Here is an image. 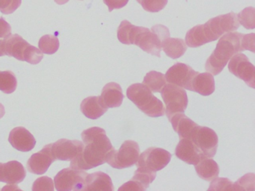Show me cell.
Wrapping results in <instances>:
<instances>
[{
	"mask_svg": "<svg viewBox=\"0 0 255 191\" xmlns=\"http://www.w3.org/2000/svg\"><path fill=\"white\" fill-rule=\"evenodd\" d=\"M11 34V25L3 18L0 17V38H5Z\"/></svg>",
	"mask_w": 255,
	"mask_h": 191,
	"instance_id": "8d00e7d4",
	"label": "cell"
},
{
	"mask_svg": "<svg viewBox=\"0 0 255 191\" xmlns=\"http://www.w3.org/2000/svg\"><path fill=\"white\" fill-rule=\"evenodd\" d=\"M101 101L107 107H118L122 105L124 94L122 88L116 82H110L104 87L101 93Z\"/></svg>",
	"mask_w": 255,
	"mask_h": 191,
	"instance_id": "7402d4cb",
	"label": "cell"
},
{
	"mask_svg": "<svg viewBox=\"0 0 255 191\" xmlns=\"http://www.w3.org/2000/svg\"><path fill=\"white\" fill-rule=\"evenodd\" d=\"M80 109L86 117L97 119L101 117L108 110L104 105L100 96H89L82 101Z\"/></svg>",
	"mask_w": 255,
	"mask_h": 191,
	"instance_id": "603a6c76",
	"label": "cell"
},
{
	"mask_svg": "<svg viewBox=\"0 0 255 191\" xmlns=\"http://www.w3.org/2000/svg\"><path fill=\"white\" fill-rule=\"evenodd\" d=\"M5 55L3 49V40H0V57Z\"/></svg>",
	"mask_w": 255,
	"mask_h": 191,
	"instance_id": "f35d334b",
	"label": "cell"
},
{
	"mask_svg": "<svg viewBox=\"0 0 255 191\" xmlns=\"http://www.w3.org/2000/svg\"><path fill=\"white\" fill-rule=\"evenodd\" d=\"M22 0H0V11L4 14L14 13L21 4Z\"/></svg>",
	"mask_w": 255,
	"mask_h": 191,
	"instance_id": "e575fe53",
	"label": "cell"
},
{
	"mask_svg": "<svg viewBox=\"0 0 255 191\" xmlns=\"http://www.w3.org/2000/svg\"><path fill=\"white\" fill-rule=\"evenodd\" d=\"M38 46L43 53L52 55L57 52L59 49V40L56 36L47 34L40 39Z\"/></svg>",
	"mask_w": 255,
	"mask_h": 191,
	"instance_id": "f1b7e54d",
	"label": "cell"
},
{
	"mask_svg": "<svg viewBox=\"0 0 255 191\" xmlns=\"http://www.w3.org/2000/svg\"><path fill=\"white\" fill-rule=\"evenodd\" d=\"M84 143L80 140L61 139L52 145V153L55 159L71 161L83 152Z\"/></svg>",
	"mask_w": 255,
	"mask_h": 191,
	"instance_id": "5bb4252c",
	"label": "cell"
},
{
	"mask_svg": "<svg viewBox=\"0 0 255 191\" xmlns=\"http://www.w3.org/2000/svg\"><path fill=\"white\" fill-rule=\"evenodd\" d=\"M68 1H69V0H55V1L59 4H65V3L68 2Z\"/></svg>",
	"mask_w": 255,
	"mask_h": 191,
	"instance_id": "60d3db41",
	"label": "cell"
},
{
	"mask_svg": "<svg viewBox=\"0 0 255 191\" xmlns=\"http://www.w3.org/2000/svg\"><path fill=\"white\" fill-rule=\"evenodd\" d=\"M53 143L46 145L40 152L33 154L27 162V170L31 173L42 175L48 170L50 166L56 161L52 153Z\"/></svg>",
	"mask_w": 255,
	"mask_h": 191,
	"instance_id": "9a60e30c",
	"label": "cell"
},
{
	"mask_svg": "<svg viewBox=\"0 0 255 191\" xmlns=\"http://www.w3.org/2000/svg\"><path fill=\"white\" fill-rule=\"evenodd\" d=\"M195 169L198 176L207 182H211L217 178L220 171L217 163L211 158H203L195 164Z\"/></svg>",
	"mask_w": 255,
	"mask_h": 191,
	"instance_id": "d4e9b609",
	"label": "cell"
},
{
	"mask_svg": "<svg viewBox=\"0 0 255 191\" xmlns=\"http://www.w3.org/2000/svg\"><path fill=\"white\" fill-rule=\"evenodd\" d=\"M176 156L186 164L195 165L203 158H207L194 144L192 140L181 138L175 149Z\"/></svg>",
	"mask_w": 255,
	"mask_h": 191,
	"instance_id": "2e32d148",
	"label": "cell"
},
{
	"mask_svg": "<svg viewBox=\"0 0 255 191\" xmlns=\"http://www.w3.org/2000/svg\"><path fill=\"white\" fill-rule=\"evenodd\" d=\"M198 73L190 66L177 63L169 68L165 76L168 83L191 91L192 79Z\"/></svg>",
	"mask_w": 255,
	"mask_h": 191,
	"instance_id": "4fadbf2b",
	"label": "cell"
},
{
	"mask_svg": "<svg viewBox=\"0 0 255 191\" xmlns=\"http://www.w3.org/2000/svg\"><path fill=\"white\" fill-rule=\"evenodd\" d=\"M191 89L204 96L211 95L215 91L214 77L210 73H198L192 79Z\"/></svg>",
	"mask_w": 255,
	"mask_h": 191,
	"instance_id": "cb8c5ba5",
	"label": "cell"
},
{
	"mask_svg": "<svg viewBox=\"0 0 255 191\" xmlns=\"http://www.w3.org/2000/svg\"><path fill=\"white\" fill-rule=\"evenodd\" d=\"M255 176L254 173H248L234 183V191H255Z\"/></svg>",
	"mask_w": 255,
	"mask_h": 191,
	"instance_id": "4dcf8cb0",
	"label": "cell"
},
{
	"mask_svg": "<svg viewBox=\"0 0 255 191\" xmlns=\"http://www.w3.org/2000/svg\"><path fill=\"white\" fill-rule=\"evenodd\" d=\"M129 0H104V2L108 6L109 11L112 12L114 9H120L128 4Z\"/></svg>",
	"mask_w": 255,
	"mask_h": 191,
	"instance_id": "d590c367",
	"label": "cell"
},
{
	"mask_svg": "<svg viewBox=\"0 0 255 191\" xmlns=\"http://www.w3.org/2000/svg\"><path fill=\"white\" fill-rule=\"evenodd\" d=\"M81 136L84 148L80 155L71 160V168L88 170L105 164L109 154L114 149L105 130L92 127L83 131Z\"/></svg>",
	"mask_w": 255,
	"mask_h": 191,
	"instance_id": "6da1fadb",
	"label": "cell"
},
{
	"mask_svg": "<svg viewBox=\"0 0 255 191\" xmlns=\"http://www.w3.org/2000/svg\"><path fill=\"white\" fill-rule=\"evenodd\" d=\"M171 158V153L165 149L149 148L139 155L136 166L147 171L157 172L166 167Z\"/></svg>",
	"mask_w": 255,
	"mask_h": 191,
	"instance_id": "9c48e42d",
	"label": "cell"
},
{
	"mask_svg": "<svg viewBox=\"0 0 255 191\" xmlns=\"http://www.w3.org/2000/svg\"><path fill=\"white\" fill-rule=\"evenodd\" d=\"M255 37L254 33L249 34H240L237 31L225 33L219 39L216 49L206 61V70L213 76H217L236 54L245 50L255 52Z\"/></svg>",
	"mask_w": 255,
	"mask_h": 191,
	"instance_id": "3957f363",
	"label": "cell"
},
{
	"mask_svg": "<svg viewBox=\"0 0 255 191\" xmlns=\"http://www.w3.org/2000/svg\"><path fill=\"white\" fill-rule=\"evenodd\" d=\"M5 107H4V106L2 105L1 103H0V119L1 118L3 117L4 115H5Z\"/></svg>",
	"mask_w": 255,
	"mask_h": 191,
	"instance_id": "ab89813d",
	"label": "cell"
},
{
	"mask_svg": "<svg viewBox=\"0 0 255 191\" xmlns=\"http://www.w3.org/2000/svg\"><path fill=\"white\" fill-rule=\"evenodd\" d=\"M127 96L138 109L150 117H159L165 114L163 103L143 84H133L129 86Z\"/></svg>",
	"mask_w": 255,
	"mask_h": 191,
	"instance_id": "5b68a950",
	"label": "cell"
},
{
	"mask_svg": "<svg viewBox=\"0 0 255 191\" xmlns=\"http://www.w3.org/2000/svg\"><path fill=\"white\" fill-rule=\"evenodd\" d=\"M83 191H113L114 187L108 175L103 172H96L88 175Z\"/></svg>",
	"mask_w": 255,
	"mask_h": 191,
	"instance_id": "44dd1931",
	"label": "cell"
},
{
	"mask_svg": "<svg viewBox=\"0 0 255 191\" xmlns=\"http://www.w3.org/2000/svg\"><path fill=\"white\" fill-rule=\"evenodd\" d=\"M17 81L13 72L0 71V91L4 94H12L17 89Z\"/></svg>",
	"mask_w": 255,
	"mask_h": 191,
	"instance_id": "83f0119b",
	"label": "cell"
},
{
	"mask_svg": "<svg viewBox=\"0 0 255 191\" xmlns=\"http://www.w3.org/2000/svg\"><path fill=\"white\" fill-rule=\"evenodd\" d=\"M142 84L147 86L152 92L160 93L166 85V79L163 73L150 71L144 76Z\"/></svg>",
	"mask_w": 255,
	"mask_h": 191,
	"instance_id": "4316f807",
	"label": "cell"
},
{
	"mask_svg": "<svg viewBox=\"0 0 255 191\" xmlns=\"http://www.w3.org/2000/svg\"><path fill=\"white\" fill-rule=\"evenodd\" d=\"M15 190L20 189L17 188L16 185H12V184H9V185H8V186H5V188H2V191H15Z\"/></svg>",
	"mask_w": 255,
	"mask_h": 191,
	"instance_id": "74e56055",
	"label": "cell"
},
{
	"mask_svg": "<svg viewBox=\"0 0 255 191\" xmlns=\"http://www.w3.org/2000/svg\"><path fill=\"white\" fill-rule=\"evenodd\" d=\"M165 104V114L168 120L176 113H184L188 105V97L183 88L172 84L165 85L161 91Z\"/></svg>",
	"mask_w": 255,
	"mask_h": 191,
	"instance_id": "ba28073f",
	"label": "cell"
},
{
	"mask_svg": "<svg viewBox=\"0 0 255 191\" xmlns=\"http://www.w3.org/2000/svg\"><path fill=\"white\" fill-rule=\"evenodd\" d=\"M162 49L172 59H177L187 50L186 42L181 38L167 37L162 42Z\"/></svg>",
	"mask_w": 255,
	"mask_h": 191,
	"instance_id": "484cf974",
	"label": "cell"
},
{
	"mask_svg": "<svg viewBox=\"0 0 255 191\" xmlns=\"http://www.w3.org/2000/svg\"><path fill=\"white\" fill-rule=\"evenodd\" d=\"M146 11L156 13L165 8L168 0H137Z\"/></svg>",
	"mask_w": 255,
	"mask_h": 191,
	"instance_id": "1f68e13d",
	"label": "cell"
},
{
	"mask_svg": "<svg viewBox=\"0 0 255 191\" xmlns=\"http://www.w3.org/2000/svg\"><path fill=\"white\" fill-rule=\"evenodd\" d=\"M33 191H54V184L53 181L50 177L43 176L39 178L34 182L32 186Z\"/></svg>",
	"mask_w": 255,
	"mask_h": 191,
	"instance_id": "836d02e7",
	"label": "cell"
},
{
	"mask_svg": "<svg viewBox=\"0 0 255 191\" xmlns=\"http://www.w3.org/2000/svg\"><path fill=\"white\" fill-rule=\"evenodd\" d=\"M255 9L253 7H246L237 15L239 22L247 29L255 28Z\"/></svg>",
	"mask_w": 255,
	"mask_h": 191,
	"instance_id": "f546056e",
	"label": "cell"
},
{
	"mask_svg": "<svg viewBox=\"0 0 255 191\" xmlns=\"http://www.w3.org/2000/svg\"><path fill=\"white\" fill-rule=\"evenodd\" d=\"M240 24L237 15L234 12L212 18L204 25H198L191 28L186 35L187 46L199 47L206 43L215 41L225 33L238 29Z\"/></svg>",
	"mask_w": 255,
	"mask_h": 191,
	"instance_id": "277c9868",
	"label": "cell"
},
{
	"mask_svg": "<svg viewBox=\"0 0 255 191\" xmlns=\"http://www.w3.org/2000/svg\"><path fill=\"white\" fill-rule=\"evenodd\" d=\"M208 191H234V182L227 178H216L211 181Z\"/></svg>",
	"mask_w": 255,
	"mask_h": 191,
	"instance_id": "d6a6232c",
	"label": "cell"
},
{
	"mask_svg": "<svg viewBox=\"0 0 255 191\" xmlns=\"http://www.w3.org/2000/svg\"><path fill=\"white\" fill-rule=\"evenodd\" d=\"M3 49L5 55L31 64H38L44 58V53L39 49L29 44L17 34H11L4 39Z\"/></svg>",
	"mask_w": 255,
	"mask_h": 191,
	"instance_id": "8992f818",
	"label": "cell"
},
{
	"mask_svg": "<svg viewBox=\"0 0 255 191\" xmlns=\"http://www.w3.org/2000/svg\"><path fill=\"white\" fill-rule=\"evenodd\" d=\"M228 70L234 76L244 81L251 88L255 87V67L244 54L239 52L230 59Z\"/></svg>",
	"mask_w": 255,
	"mask_h": 191,
	"instance_id": "7c38bea8",
	"label": "cell"
},
{
	"mask_svg": "<svg viewBox=\"0 0 255 191\" xmlns=\"http://www.w3.org/2000/svg\"><path fill=\"white\" fill-rule=\"evenodd\" d=\"M169 122L172 125L175 132L178 134L180 139H191L192 133L198 125L183 113L173 115L169 119Z\"/></svg>",
	"mask_w": 255,
	"mask_h": 191,
	"instance_id": "ffe728a7",
	"label": "cell"
},
{
	"mask_svg": "<svg viewBox=\"0 0 255 191\" xmlns=\"http://www.w3.org/2000/svg\"><path fill=\"white\" fill-rule=\"evenodd\" d=\"M88 175L83 170L64 169L55 176V188L58 191H83Z\"/></svg>",
	"mask_w": 255,
	"mask_h": 191,
	"instance_id": "30bf717a",
	"label": "cell"
},
{
	"mask_svg": "<svg viewBox=\"0 0 255 191\" xmlns=\"http://www.w3.org/2000/svg\"><path fill=\"white\" fill-rule=\"evenodd\" d=\"M140 155L139 146L133 140H126L119 150H113L109 154L107 163L116 169L131 167L136 164Z\"/></svg>",
	"mask_w": 255,
	"mask_h": 191,
	"instance_id": "52a82bcc",
	"label": "cell"
},
{
	"mask_svg": "<svg viewBox=\"0 0 255 191\" xmlns=\"http://www.w3.org/2000/svg\"><path fill=\"white\" fill-rule=\"evenodd\" d=\"M117 36L121 43L136 45L144 52L160 58L162 40L170 37V32L165 25H156L150 30L124 20L118 28Z\"/></svg>",
	"mask_w": 255,
	"mask_h": 191,
	"instance_id": "7a4b0ae2",
	"label": "cell"
},
{
	"mask_svg": "<svg viewBox=\"0 0 255 191\" xmlns=\"http://www.w3.org/2000/svg\"><path fill=\"white\" fill-rule=\"evenodd\" d=\"M156 172L147 171L141 168L137 169L130 181L124 184L119 191H144L156 179Z\"/></svg>",
	"mask_w": 255,
	"mask_h": 191,
	"instance_id": "ac0fdd59",
	"label": "cell"
},
{
	"mask_svg": "<svg viewBox=\"0 0 255 191\" xmlns=\"http://www.w3.org/2000/svg\"><path fill=\"white\" fill-rule=\"evenodd\" d=\"M190 140L207 158H213L216 155L219 138L211 128L198 125L192 133Z\"/></svg>",
	"mask_w": 255,
	"mask_h": 191,
	"instance_id": "8fae6325",
	"label": "cell"
},
{
	"mask_svg": "<svg viewBox=\"0 0 255 191\" xmlns=\"http://www.w3.org/2000/svg\"><path fill=\"white\" fill-rule=\"evenodd\" d=\"M26 173L23 166L17 161L2 164L0 170V182L19 184L24 180Z\"/></svg>",
	"mask_w": 255,
	"mask_h": 191,
	"instance_id": "d6986e66",
	"label": "cell"
},
{
	"mask_svg": "<svg viewBox=\"0 0 255 191\" xmlns=\"http://www.w3.org/2000/svg\"><path fill=\"white\" fill-rule=\"evenodd\" d=\"M8 141L14 149L21 152H29L36 144L34 136L23 127H17L11 130Z\"/></svg>",
	"mask_w": 255,
	"mask_h": 191,
	"instance_id": "e0dca14e",
	"label": "cell"
}]
</instances>
